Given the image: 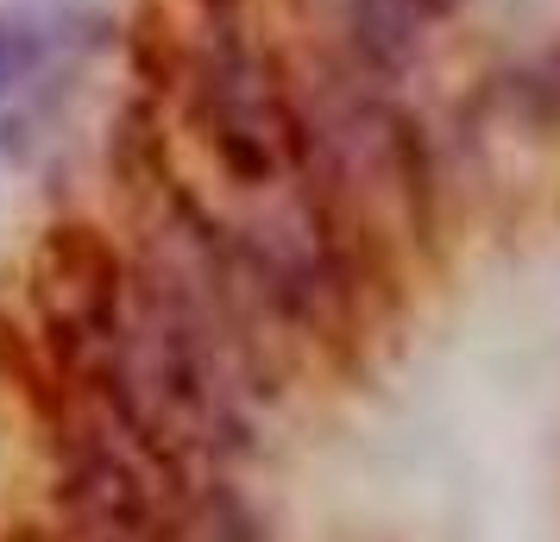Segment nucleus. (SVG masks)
Listing matches in <instances>:
<instances>
[{
  "label": "nucleus",
  "mask_w": 560,
  "mask_h": 542,
  "mask_svg": "<svg viewBox=\"0 0 560 542\" xmlns=\"http://www.w3.org/2000/svg\"><path fill=\"white\" fill-rule=\"evenodd\" d=\"M196 114H202V127L214 139L221 164L233 171V183H246V189H271L303 152V120L283 102L271 64H258L233 32H221L202 51Z\"/></svg>",
  "instance_id": "obj_1"
},
{
  "label": "nucleus",
  "mask_w": 560,
  "mask_h": 542,
  "mask_svg": "<svg viewBox=\"0 0 560 542\" xmlns=\"http://www.w3.org/2000/svg\"><path fill=\"white\" fill-rule=\"evenodd\" d=\"M347 32H353L359 70L397 77L416 57V7L409 0H347Z\"/></svg>",
  "instance_id": "obj_2"
},
{
  "label": "nucleus",
  "mask_w": 560,
  "mask_h": 542,
  "mask_svg": "<svg viewBox=\"0 0 560 542\" xmlns=\"http://www.w3.org/2000/svg\"><path fill=\"white\" fill-rule=\"evenodd\" d=\"M45 70V32L32 13L0 7V102H13L32 77Z\"/></svg>",
  "instance_id": "obj_3"
}]
</instances>
